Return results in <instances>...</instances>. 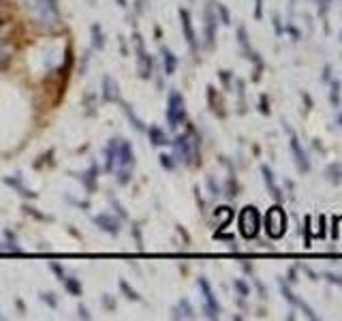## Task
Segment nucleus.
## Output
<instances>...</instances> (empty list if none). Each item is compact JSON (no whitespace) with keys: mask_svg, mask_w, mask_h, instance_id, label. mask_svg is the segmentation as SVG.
Here are the masks:
<instances>
[{"mask_svg":"<svg viewBox=\"0 0 342 321\" xmlns=\"http://www.w3.org/2000/svg\"><path fill=\"white\" fill-rule=\"evenodd\" d=\"M171 146H173V150H176L178 160H184L186 165H190L192 159L199 154V135H197L195 128L190 126L189 133L178 135V137L171 141Z\"/></svg>","mask_w":342,"mask_h":321,"instance_id":"f257e3e1","label":"nucleus"},{"mask_svg":"<svg viewBox=\"0 0 342 321\" xmlns=\"http://www.w3.org/2000/svg\"><path fill=\"white\" fill-rule=\"evenodd\" d=\"M35 22H38L43 28H58L60 26V9L56 0H35L32 4Z\"/></svg>","mask_w":342,"mask_h":321,"instance_id":"f03ea898","label":"nucleus"},{"mask_svg":"<svg viewBox=\"0 0 342 321\" xmlns=\"http://www.w3.org/2000/svg\"><path fill=\"white\" fill-rule=\"evenodd\" d=\"M237 227H240V234L246 238V240H255L261 231V214L255 205H246L242 208L240 216H237Z\"/></svg>","mask_w":342,"mask_h":321,"instance_id":"7ed1b4c3","label":"nucleus"},{"mask_svg":"<svg viewBox=\"0 0 342 321\" xmlns=\"http://www.w3.org/2000/svg\"><path fill=\"white\" fill-rule=\"evenodd\" d=\"M263 227H266V234L272 238V240H280L282 236L287 234V214L280 205H272L266 214V221H263Z\"/></svg>","mask_w":342,"mask_h":321,"instance_id":"20e7f679","label":"nucleus"},{"mask_svg":"<svg viewBox=\"0 0 342 321\" xmlns=\"http://www.w3.org/2000/svg\"><path fill=\"white\" fill-rule=\"evenodd\" d=\"M167 124L169 128H178L180 124H184L186 122V105H184V96L178 92V90H173L169 94V99H167Z\"/></svg>","mask_w":342,"mask_h":321,"instance_id":"39448f33","label":"nucleus"},{"mask_svg":"<svg viewBox=\"0 0 342 321\" xmlns=\"http://www.w3.org/2000/svg\"><path fill=\"white\" fill-rule=\"evenodd\" d=\"M199 289L203 293V311H205V317L210 319H218L221 315V304H218L216 295H214V289H212L210 281L205 276H199Z\"/></svg>","mask_w":342,"mask_h":321,"instance_id":"423d86ee","label":"nucleus"},{"mask_svg":"<svg viewBox=\"0 0 342 321\" xmlns=\"http://www.w3.org/2000/svg\"><path fill=\"white\" fill-rule=\"evenodd\" d=\"M285 128H287V126H285ZM287 131H289V128H287ZM289 148H291L293 160H295V165H298L300 173H308V171H310V160H308V152L304 150V148H302L298 135H295L293 131H289Z\"/></svg>","mask_w":342,"mask_h":321,"instance_id":"0eeeda50","label":"nucleus"},{"mask_svg":"<svg viewBox=\"0 0 342 321\" xmlns=\"http://www.w3.org/2000/svg\"><path fill=\"white\" fill-rule=\"evenodd\" d=\"M280 293H282V298H285V300H287L291 306H295V308H302V311H304V315H306L308 319H314V321L319 319V315L314 313V308H312V306H308L306 302L300 298V295H295V293L291 291V289H289V285H287L285 281H280Z\"/></svg>","mask_w":342,"mask_h":321,"instance_id":"6e6552de","label":"nucleus"},{"mask_svg":"<svg viewBox=\"0 0 342 321\" xmlns=\"http://www.w3.org/2000/svg\"><path fill=\"white\" fill-rule=\"evenodd\" d=\"M180 19H182V32H184L186 43L192 49V54H197L199 43H197V35H195V28H192V22H190V13L186 9H180Z\"/></svg>","mask_w":342,"mask_h":321,"instance_id":"1a4fd4ad","label":"nucleus"},{"mask_svg":"<svg viewBox=\"0 0 342 321\" xmlns=\"http://www.w3.org/2000/svg\"><path fill=\"white\" fill-rule=\"evenodd\" d=\"M135 163V152H133V146L131 141H124L120 139V152H118V167L120 169H131Z\"/></svg>","mask_w":342,"mask_h":321,"instance_id":"9d476101","label":"nucleus"},{"mask_svg":"<svg viewBox=\"0 0 342 321\" xmlns=\"http://www.w3.org/2000/svg\"><path fill=\"white\" fill-rule=\"evenodd\" d=\"M261 173H263V180H266V186H267V191H269V195H272L276 201H282L285 199V195H282V191H280V186L276 184V178H274V171L269 169L267 165H261Z\"/></svg>","mask_w":342,"mask_h":321,"instance_id":"9b49d317","label":"nucleus"},{"mask_svg":"<svg viewBox=\"0 0 342 321\" xmlns=\"http://www.w3.org/2000/svg\"><path fill=\"white\" fill-rule=\"evenodd\" d=\"M94 223L99 225L103 231H107V234H112V236H118L120 234V223H118V218H114L112 214H99V216H94Z\"/></svg>","mask_w":342,"mask_h":321,"instance_id":"f8f14e48","label":"nucleus"},{"mask_svg":"<svg viewBox=\"0 0 342 321\" xmlns=\"http://www.w3.org/2000/svg\"><path fill=\"white\" fill-rule=\"evenodd\" d=\"M216 15H214V9H212V2L210 6L205 9V39H208V47L214 45V39H216Z\"/></svg>","mask_w":342,"mask_h":321,"instance_id":"ddd939ff","label":"nucleus"},{"mask_svg":"<svg viewBox=\"0 0 342 321\" xmlns=\"http://www.w3.org/2000/svg\"><path fill=\"white\" fill-rule=\"evenodd\" d=\"M325 180L332 186H340L342 184V163H338V160H332V163L325 167Z\"/></svg>","mask_w":342,"mask_h":321,"instance_id":"4468645a","label":"nucleus"},{"mask_svg":"<svg viewBox=\"0 0 342 321\" xmlns=\"http://www.w3.org/2000/svg\"><path fill=\"white\" fill-rule=\"evenodd\" d=\"M118 152H120V139H112L107 144V171H114L118 167Z\"/></svg>","mask_w":342,"mask_h":321,"instance_id":"2eb2a0df","label":"nucleus"},{"mask_svg":"<svg viewBox=\"0 0 342 321\" xmlns=\"http://www.w3.org/2000/svg\"><path fill=\"white\" fill-rule=\"evenodd\" d=\"M103 99L105 101H118V83H115L112 77L105 75V80H103Z\"/></svg>","mask_w":342,"mask_h":321,"instance_id":"dca6fc26","label":"nucleus"},{"mask_svg":"<svg viewBox=\"0 0 342 321\" xmlns=\"http://www.w3.org/2000/svg\"><path fill=\"white\" fill-rule=\"evenodd\" d=\"M148 137H150V141L154 146H167V144H171L169 137L165 135V131L160 126H150L148 128Z\"/></svg>","mask_w":342,"mask_h":321,"instance_id":"f3484780","label":"nucleus"},{"mask_svg":"<svg viewBox=\"0 0 342 321\" xmlns=\"http://www.w3.org/2000/svg\"><path fill=\"white\" fill-rule=\"evenodd\" d=\"M160 54H163L165 73H167V75H173V73H176V67H178V58L173 56V51H171V49H167V47L160 49Z\"/></svg>","mask_w":342,"mask_h":321,"instance_id":"a211bd4d","label":"nucleus"},{"mask_svg":"<svg viewBox=\"0 0 342 321\" xmlns=\"http://www.w3.org/2000/svg\"><path fill=\"white\" fill-rule=\"evenodd\" d=\"M173 317H176V319H180V317H184V319H192V317H195V311H192L190 302H189V300H180L178 308L173 311Z\"/></svg>","mask_w":342,"mask_h":321,"instance_id":"6ab92c4d","label":"nucleus"},{"mask_svg":"<svg viewBox=\"0 0 342 321\" xmlns=\"http://www.w3.org/2000/svg\"><path fill=\"white\" fill-rule=\"evenodd\" d=\"M342 83L338 80H332L330 81V103H332V107H340V94H342Z\"/></svg>","mask_w":342,"mask_h":321,"instance_id":"aec40b11","label":"nucleus"},{"mask_svg":"<svg viewBox=\"0 0 342 321\" xmlns=\"http://www.w3.org/2000/svg\"><path fill=\"white\" fill-rule=\"evenodd\" d=\"M62 282H64V287H67L69 293L81 295V282H79V279H75V276H67V279H64Z\"/></svg>","mask_w":342,"mask_h":321,"instance_id":"412c9836","label":"nucleus"},{"mask_svg":"<svg viewBox=\"0 0 342 321\" xmlns=\"http://www.w3.org/2000/svg\"><path fill=\"white\" fill-rule=\"evenodd\" d=\"M96 173H99V167L92 165V167H90V169L81 176V180L86 182V189H88V191H92V189H94V178H96Z\"/></svg>","mask_w":342,"mask_h":321,"instance_id":"4be33fe9","label":"nucleus"},{"mask_svg":"<svg viewBox=\"0 0 342 321\" xmlns=\"http://www.w3.org/2000/svg\"><path fill=\"white\" fill-rule=\"evenodd\" d=\"M216 216L221 218V227L225 229V227H227V225H229L231 218H233V210L225 205V208H218V210H216Z\"/></svg>","mask_w":342,"mask_h":321,"instance_id":"5701e85b","label":"nucleus"},{"mask_svg":"<svg viewBox=\"0 0 342 321\" xmlns=\"http://www.w3.org/2000/svg\"><path fill=\"white\" fill-rule=\"evenodd\" d=\"M310 227H312V218H310V216H306V218H304V246H306V248H310V246H312Z\"/></svg>","mask_w":342,"mask_h":321,"instance_id":"b1692460","label":"nucleus"},{"mask_svg":"<svg viewBox=\"0 0 342 321\" xmlns=\"http://www.w3.org/2000/svg\"><path fill=\"white\" fill-rule=\"evenodd\" d=\"M233 287L237 289V293H240L242 298H248V295H250V287H248V282L244 281V279H235L233 281Z\"/></svg>","mask_w":342,"mask_h":321,"instance_id":"393cba45","label":"nucleus"},{"mask_svg":"<svg viewBox=\"0 0 342 321\" xmlns=\"http://www.w3.org/2000/svg\"><path fill=\"white\" fill-rule=\"evenodd\" d=\"M216 6V11H218V15H221V19H223V24L225 26H229L231 24V15H229V9L225 4H221V2H212Z\"/></svg>","mask_w":342,"mask_h":321,"instance_id":"a878e982","label":"nucleus"},{"mask_svg":"<svg viewBox=\"0 0 342 321\" xmlns=\"http://www.w3.org/2000/svg\"><path fill=\"white\" fill-rule=\"evenodd\" d=\"M120 289L126 293V298H128V300H135V302H139V300H141L139 295H137V291L128 287V282H126V281H120Z\"/></svg>","mask_w":342,"mask_h":321,"instance_id":"bb28decb","label":"nucleus"},{"mask_svg":"<svg viewBox=\"0 0 342 321\" xmlns=\"http://www.w3.org/2000/svg\"><path fill=\"white\" fill-rule=\"evenodd\" d=\"M92 37H94V47H96V49H103V45H105V41H103L101 26H92Z\"/></svg>","mask_w":342,"mask_h":321,"instance_id":"cd10ccee","label":"nucleus"},{"mask_svg":"<svg viewBox=\"0 0 342 321\" xmlns=\"http://www.w3.org/2000/svg\"><path fill=\"white\" fill-rule=\"evenodd\" d=\"M323 279H325L327 282H332V285L342 287V274H336V272H325V274H323Z\"/></svg>","mask_w":342,"mask_h":321,"instance_id":"c85d7f7f","label":"nucleus"},{"mask_svg":"<svg viewBox=\"0 0 342 321\" xmlns=\"http://www.w3.org/2000/svg\"><path fill=\"white\" fill-rule=\"evenodd\" d=\"M171 159H173V157H169V154H160V165H163L165 169H173V167H176V163H173Z\"/></svg>","mask_w":342,"mask_h":321,"instance_id":"c756f323","label":"nucleus"},{"mask_svg":"<svg viewBox=\"0 0 342 321\" xmlns=\"http://www.w3.org/2000/svg\"><path fill=\"white\" fill-rule=\"evenodd\" d=\"M259 112H261L263 116H269V101H267V96H266V94L261 96V105H259Z\"/></svg>","mask_w":342,"mask_h":321,"instance_id":"7c9ffc66","label":"nucleus"},{"mask_svg":"<svg viewBox=\"0 0 342 321\" xmlns=\"http://www.w3.org/2000/svg\"><path fill=\"white\" fill-rule=\"evenodd\" d=\"M6 60H9V49H6V47H4V43L0 41V67H2V64H4Z\"/></svg>","mask_w":342,"mask_h":321,"instance_id":"2f4dec72","label":"nucleus"},{"mask_svg":"<svg viewBox=\"0 0 342 321\" xmlns=\"http://www.w3.org/2000/svg\"><path fill=\"white\" fill-rule=\"evenodd\" d=\"M287 32H289V35H293V37H295V41H300V39H302V32L298 30V26H293V24H289V26H287Z\"/></svg>","mask_w":342,"mask_h":321,"instance_id":"473e14b6","label":"nucleus"},{"mask_svg":"<svg viewBox=\"0 0 342 321\" xmlns=\"http://www.w3.org/2000/svg\"><path fill=\"white\" fill-rule=\"evenodd\" d=\"M287 281L291 282V285H293V282H298V270H295V268H289V272H287Z\"/></svg>","mask_w":342,"mask_h":321,"instance_id":"72a5a7b5","label":"nucleus"},{"mask_svg":"<svg viewBox=\"0 0 342 321\" xmlns=\"http://www.w3.org/2000/svg\"><path fill=\"white\" fill-rule=\"evenodd\" d=\"M255 2H257V6H255V17L261 19V15H263V2H261V0H255Z\"/></svg>","mask_w":342,"mask_h":321,"instance_id":"f704fd0d","label":"nucleus"},{"mask_svg":"<svg viewBox=\"0 0 342 321\" xmlns=\"http://www.w3.org/2000/svg\"><path fill=\"white\" fill-rule=\"evenodd\" d=\"M302 270H304V272H306L308 276H310V279H312V281H319V274H317V272H314V270H312V268H308V266H302Z\"/></svg>","mask_w":342,"mask_h":321,"instance_id":"c9c22d12","label":"nucleus"},{"mask_svg":"<svg viewBox=\"0 0 342 321\" xmlns=\"http://www.w3.org/2000/svg\"><path fill=\"white\" fill-rule=\"evenodd\" d=\"M332 0H319V13L323 15V13H327V6H330Z\"/></svg>","mask_w":342,"mask_h":321,"instance_id":"e433bc0d","label":"nucleus"},{"mask_svg":"<svg viewBox=\"0 0 342 321\" xmlns=\"http://www.w3.org/2000/svg\"><path fill=\"white\" fill-rule=\"evenodd\" d=\"M323 81H332V67L330 64L323 69Z\"/></svg>","mask_w":342,"mask_h":321,"instance_id":"4c0bfd02","label":"nucleus"},{"mask_svg":"<svg viewBox=\"0 0 342 321\" xmlns=\"http://www.w3.org/2000/svg\"><path fill=\"white\" fill-rule=\"evenodd\" d=\"M302 99H304V103H306V109L310 112V109H312V99H310V96H308L306 92H302Z\"/></svg>","mask_w":342,"mask_h":321,"instance_id":"58836bf2","label":"nucleus"},{"mask_svg":"<svg viewBox=\"0 0 342 321\" xmlns=\"http://www.w3.org/2000/svg\"><path fill=\"white\" fill-rule=\"evenodd\" d=\"M51 295H54V293H41V298H43V300H47V304H49V306H56V300L51 298Z\"/></svg>","mask_w":342,"mask_h":321,"instance_id":"ea45409f","label":"nucleus"},{"mask_svg":"<svg viewBox=\"0 0 342 321\" xmlns=\"http://www.w3.org/2000/svg\"><path fill=\"white\" fill-rule=\"evenodd\" d=\"M338 223H340V218L336 216V218H334V231H332V238H334V240L338 238Z\"/></svg>","mask_w":342,"mask_h":321,"instance_id":"a19ab883","label":"nucleus"},{"mask_svg":"<svg viewBox=\"0 0 342 321\" xmlns=\"http://www.w3.org/2000/svg\"><path fill=\"white\" fill-rule=\"evenodd\" d=\"M323 225H325V218L321 216V227H323ZM317 236H319V238H325V231H323V229H319V234H317Z\"/></svg>","mask_w":342,"mask_h":321,"instance_id":"79ce46f5","label":"nucleus"},{"mask_svg":"<svg viewBox=\"0 0 342 321\" xmlns=\"http://www.w3.org/2000/svg\"><path fill=\"white\" fill-rule=\"evenodd\" d=\"M79 313H81V317H86V319H90V315H88V311H86V308H79Z\"/></svg>","mask_w":342,"mask_h":321,"instance_id":"37998d69","label":"nucleus"},{"mask_svg":"<svg viewBox=\"0 0 342 321\" xmlns=\"http://www.w3.org/2000/svg\"><path fill=\"white\" fill-rule=\"evenodd\" d=\"M338 124H340V126H342V112H340V114H338Z\"/></svg>","mask_w":342,"mask_h":321,"instance_id":"c03bdc74","label":"nucleus"},{"mask_svg":"<svg viewBox=\"0 0 342 321\" xmlns=\"http://www.w3.org/2000/svg\"><path fill=\"white\" fill-rule=\"evenodd\" d=\"M118 2H120V4H122V6H126V2H124V0H118Z\"/></svg>","mask_w":342,"mask_h":321,"instance_id":"a18cd8bd","label":"nucleus"},{"mask_svg":"<svg viewBox=\"0 0 342 321\" xmlns=\"http://www.w3.org/2000/svg\"><path fill=\"white\" fill-rule=\"evenodd\" d=\"M0 248H2V246H0Z\"/></svg>","mask_w":342,"mask_h":321,"instance_id":"49530a36","label":"nucleus"}]
</instances>
